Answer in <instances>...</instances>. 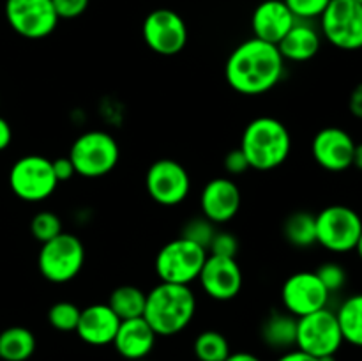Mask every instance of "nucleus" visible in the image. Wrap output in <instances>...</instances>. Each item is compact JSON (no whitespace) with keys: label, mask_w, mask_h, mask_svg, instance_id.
<instances>
[{"label":"nucleus","mask_w":362,"mask_h":361,"mask_svg":"<svg viewBox=\"0 0 362 361\" xmlns=\"http://www.w3.org/2000/svg\"><path fill=\"white\" fill-rule=\"evenodd\" d=\"M283 2L292 11L296 20L311 21L324 14L331 0H283Z\"/></svg>","instance_id":"obj_32"},{"label":"nucleus","mask_w":362,"mask_h":361,"mask_svg":"<svg viewBox=\"0 0 362 361\" xmlns=\"http://www.w3.org/2000/svg\"><path fill=\"white\" fill-rule=\"evenodd\" d=\"M356 138L339 126L322 127L311 142V154L322 170L341 173L352 168Z\"/></svg>","instance_id":"obj_15"},{"label":"nucleus","mask_w":362,"mask_h":361,"mask_svg":"<svg viewBox=\"0 0 362 361\" xmlns=\"http://www.w3.org/2000/svg\"><path fill=\"white\" fill-rule=\"evenodd\" d=\"M9 186L20 200L42 202L49 198L59 186L52 159L27 154L14 161L9 170Z\"/></svg>","instance_id":"obj_10"},{"label":"nucleus","mask_w":362,"mask_h":361,"mask_svg":"<svg viewBox=\"0 0 362 361\" xmlns=\"http://www.w3.org/2000/svg\"><path fill=\"white\" fill-rule=\"evenodd\" d=\"M136 361H148V360H147V357H144V360H136Z\"/></svg>","instance_id":"obj_45"},{"label":"nucleus","mask_w":362,"mask_h":361,"mask_svg":"<svg viewBox=\"0 0 362 361\" xmlns=\"http://www.w3.org/2000/svg\"><path fill=\"white\" fill-rule=\"evenodd\" d=\"M30 232L34 236V239L42 244L62 232V222H60V218L55 212L41 211L32 218Z\"/></svg>","instance_id":"obj_29"},{"label":"nucleus","mask_w":362,"mask_h":361,"mask_svg":"<svg viewBox=\"0 0 362 361\" xmlns=\"http://www.w3.org/2000/svg\"><path fill=\"white\" fill-rule=\"evenodd\" d=\"M260 336L265 345L274 350L286 353L293 349L297 340V317L288 311H274L262 322Z\"/></svg>","instance_id":"obj_22"},{"label":"nucleus","mask_w":362,"mask_h":361,"mask_svg":"<svg viewBox=\"0 0 362 361\" xmlns=\"http://www.w3.org/2000/svg\"><path fill=\"white\" fill-rule=\"evenodd\" d=\"M343 343L336 311L329 306L297 319L296 349L310 356L325 357L336 356Z\"/></svg>","instance_id":"obj_9"},{"label":"nucleus","mask_w":362,"mask_h":361,"mask_svg":"<svg viewBox=\"0 0 362 361\" xmlns=\"http://www.w3.org/2000/svg\"><path fill=\"white\" fill-rule=\"evenodd\" d=\"M240 151L247 158L250 168L269 172L288 159L292 137L281 120L274 117H257L244 130Z\"/></svg>","instance_id":"obj_3"},{"label":"nucleus","mask_w":362,"mask_h":361,"mask_svg":"<svg viewBox=\"0 0 362 361\" xmlns=\"http://www.w3.org/2000/svg\"><path fill=\"white\" fill-rule=\"evenodd\" d=\"M59 20H74L87 11L90 0H52Z\"/></svg>","instance_id":"obj_34"},{"label":"nucleus","mask_w":362,"mask_h":361,"mask_svg":"<svg viewBox=\"0 0 362 361\" xmlns=\"http://www.w3.org/2000/svg\"><path fill=\"white\" fill-rule=\"evenodd\" d=\"M225 361H262V360L258 356H255V354L240 350V353H230V356L226 357Z\"/></svg>","instance_id":"obj_40"},{"label":"nucleus","mask_w":362,"mask_h":361,"mask_svg":"<svg viewBox=\"0 0 362 361\" xmlns=\"http://www.w3.org/2000/svg\"><path fill=\"white\" fill-rule=\"evenodd\" d=\"M144 41L154 53L173 57L187 45V27L184 18L172 9H154L145 16L141 27Z\"/></svg>","instance_id":"obj_12"},{"label":"nucleus","mask_w":362,"mask_h":361,"mask_svg":"<svg viewBox=\"0 0 362 361\" xmlns=\"http://www.w3.org/2000/svg\"><path fill=\"white\" fill-rule=\"evenodd\" d=\"M357 253V257H359V260L362 262V232H361V237H359V241H357V246H356V250H354Z\"/></svg>","instance_id":"obj_42"},{"label":"nucleus","mask_w":362,"mask_h":361,"mask_svg":"<svg viewBox=\"0 0 362 361\" xmlns=\"http://www.w3.org/2000/svg\"><path fill=\"white\" fill-rule=\"evenodd\" d=\"M11 140H13V130H11L9 122L4 117H0V151L9 147Z\"/></svg>","instance_id":"obj_39"},{"label":"nucleus","mask_w":362,"mask_h":361,"mask_svg":"<svg viewBox=\"0 0 362 361\" xmlns=\"http://www.w3.org/2000/svg\"><path fill=\"white\" fill-rule=\"evenodd\" d=\"M85 264V246L74 234L60 232L42 243L37 265L41 275L52 283H67L76 278Z\"/></svg>","instance_id":"obj_6"},{"label":"nucleus","mask_w":362,"mask_h":361,"mask_svg":"<svg viewBox=\"0 0 362 361\" xmlns=\"http://www.w3.org/2000/svg\"><path fill=\"white\" fill-rule=\"evenodd\" d=\"M317 244L336 255L356 250L362 232V216L345 204H332L315 214Z\"/></svg>","instance_id":"obj_5"},{"label":"nucleus","mask_w":362,"mask_h":361,"mask_svg":"<svg viewBox=\"0 0 362 361\" xmlns=\"http://www.w3.org/2000/svg\"><path fill=\"white\" fill-rule=\"evenodd\" d=\"M352 168H356V170H359V172H362V142H357V144H356Z\"/></svg>","instance_id":"obj_41"},{"label":"nucleus","mask_w":362,"mask_h":361,"mask_svg":"<svg viewBox=\"0 0 362 361\" xmlns=\"http://www.w3.org/2000/svg\"><path fill=\"white\" fill-rule=\"evenodd\" d=\"M119 326L120 319L108 306V303H95L81 310L76 335L88 345L103 347L113 343Z\"/></svg>","instance_id":"obj_19"},{"label":"nucleus","mask_w":362,"mask_h":361,"mask_svg":"<svg viewBox=\"0 0 362 361\" xmlns=\"http://www.w3.org/2000/svg\"><path fill=\"white\" fill-rule=\"evenodd\" d=\"M278 361H320V360L315 356H310V354L303 353V350L299 349H290L286 350V353H283Z\"/></svg>","instance_id":"obj_38"},{"label":"nucleus","mask_w":362,"mask_h":361,"mask_svg":"<svg viewBox=\"0 0 362 361\" xmlns=\"http://www.w3.org/2000/svg\"><path fill=\"white\" fill-rule=\"evenodd\" d=\"M145 299H147V294L138 287L120 285L110 294L108 306L115 311L120 321H127V319L144 317Z\"/></svg>","instance_id":"obj_25"},{"label":"nucleus","mask_w":362,"mask_h":361,"mask_svg":"<svg viewBox=\"0 0 362 361\" xmlns=\"http://www.w3.org/2000/svg\"><path fill=\"white\" fill-rule=\"evenodd\" d=\"M283 236L296 248H310L317 244L315 214L306 211H296L288 214L283 223Z\"/></svg>","instance_id":"obj_26"},{"label":"nucleus","mask_w":362,"mask_h":361,"mask_svg":"<svg viewBox=\"0 0 362 361\" xmlns=\"http://www.w3.org/2000/svg\"><path fill=\"white\" fill-rule=\"evenodd\" d=\"M197 314V297L189 285L159 282L145 299L144 319L158 336L184 331Z\"/></svg>","instance_id":"obj_2"},{"label":"nucleus","mask_w":362,"mask_h":361,"mask_svg":"<svg viewBox=\"0 0 362 361\" xmlns=\"http://www.w3.org/2000/svg\"><path fill=\"white\" fill-rule=\"evenodd\" d=\"M52 163H53V172H55V177L59 183H66V180H69L71 177L76 176L73 163H71V159L67 158V156L53 159Z\"/></svg>","instance_id":"obj_36"},{"label":"nucleus","mask_w":362,"mask_h":361,"mask_svg":"<svg viewBox=\"0 0 362 361\" xmlns=\"http://www.w3.org/2000/svg\"><path fill=\"white\" fill-rule=\"evenodd\" d=\"M207 255V250L200 244L180 236L166 243L158 251L156 273L161 282L191 285L194 280H198Z\"/></svg>","instance_id":"obj_7"},{"label":"nucleus","mask_w":362,"mask_h":361,"mask_svg":"<svg viewBox=\"0 0 362 361\" xmlns=\"http://www.w3.org/2000/svg\"><path fill=\"white\" fill-rule=\"evenodd\" d=\"M156 338L158 335L144 317L127 319V321H120L117 335L113 338V347L127 361H136L144 360L152 353Z\"/></svg>","instance_id":"obj_20"},{"label":"nucleus","mask_w":362,"mask_h":361,"mask_svg":"<svg viewBox=\"0 0 362 361\" xmlns=\"http://www.w3.org/2000/svg\"><path fill=\"white\" fill-rule=\"evenodd\" d=\"M285 74V59L278 46L251 38L228 55L225 78L243 96H260L274 88Z\"/></svg>","instance_id":"obj_1"},{"label":"nucleus","mask_w":362,"mask_h":361,"mask_svg":"<svg viewBox=\"0 0 362 361\" xmlns=\"http://www.w3.org/2000/svg\"><path fill=\"white\" fill-rule=\"evenodd\" d=\"M343 342L362 349V292L345 297L336 310Z\"/></svg>","instance_id":"obj_23"},{"label":"nucleus","mask_w":362,"mask_h":361,"mask_svg":"<svg viewBox=\"0 0 362 361\" xmlns=\"http://www.w3.org/2000/svg\"><path fill=\"white\" fill-rule=\"evenodd\" d=\"M237 250H239V241L232 232H216L211 244H209L207 253L235 258Z\"/></svg>","instance_id":"obj_33"},{"label":"nucleus","mask_w":362,"mask_h":361,"mask_svg":"<svg viewBox=\"0 0 362 361\" xmlns=\"http://www.w3.org/2000/svg\"><path fill=\"white\" fill-rule=\"evenodd\" d=\"M320 361H336V356H325V357H318Z\"/></svg>","instance_id":"obj_43"},{"label":"nucleus","mask_w":362,"mask_h":361,"mask_svg":"<svg viewBox=\"0 0 362 361\" xmlns=\"http://www.w3.org/2000/svg\"><path fill=\"white\" fill-rule=\"evenodd\" d=\"M243 202L239 186L228 177H216L209 180L200 195L202 216L214 225L226 223L237 216Z\"/></svg>","instance_id":"obj_17"},{"label":"nucleus","mask_w":362,"mask_h":361,"mask_svg":"<svg viewBox=\"0 0 362 361\" xmlns=\"http://www.w3.org/2000/svg\"><path fill=\"white\" fill-rule=\"evenodd\" d=\"M296 21V16L283 0H264L251 14L253 38L278 46Z\"/></svg>","instance_id":"obj_18"},{"label":"nucleus","mask_w":362,"mask_h":361,"mask_svg":"<svg viewBox=\"0 0 362 361\" xmlns=\"http://www.w3.org/2000/svg\"><path fill=\"white\" fill-rule=\"evenodd\" d=\"M35 350V336L30 329L13 326L0 333V360L27 361Z\"/></svg>","instance_id":"obj_24"},{"label":"nucleus","mask_w":362,"mask_h":361,"mask_svg":"<svg viewBox=\"0 0 362 361\" xmlns=\"http://www.w3.org/2000/svg\"><path fill=\"white\" fill-rule=\"evenodd\" d=\"M322 39L341 52L362 50V4L331 0L320 18Z\"/></svg>","instance_id":"obj_8"},{"label":"nucleus","mask_w":362,"mask_h":361,"mask_svg":"<svg viewBox=\"0 0 362 361\" xmlns=\"http://www.w3.org/2000/svg\"><path fill=\"white\" fill-rule=\"evenodd\" d=\"M349 110L356 119L362 120V81H359V84L352 88V92H350Z\"/></svg>","instance_id":"obj_37"},{"label":"nucleus","mask_w":362,"mask_h":361,"mask_svg":"<svg viewBox=\"0 0 362 361\" xmlns=\"http://www.w3.org/2000/svg\"><path fill=\"white\" fill-rule=\"evenodd\" d=\"M354 2H357V4H362V0H354Z\"/></svg>","instance_id":"obj_44"},{"label":"nucleus","mask_w":362,"mask_h":361,"mask_svg":"<svg viewBox=\"0 0 362 361\" xmlns=\"http://www.w3.org/2000/svg\"><path fill=\"white\" fill-rule=\"evenodd\" d=\"M216 232H218V230H216L214 223L209 222L205 216H198V218L189 219V222L186 223V227L182 229V237L200 244L202 248L207 250Z\"/></svg>","instance_id":"obj_31"},{"label":"nucleus","mask_w":362,"mask_h":361,"mask_svg":"<svg viewBox=\"0 0 362 361\" xmlns=\"http://www.w3.org/2000/svg\"><path fill=\"white\" fill-rule=\"evenodd\" d=\"M317 276L320 278V282L324 283V287L327 289V292L338 294L345 289L346 282H349V273L343 268L339 262L336 260H327L324 264H320L317 268Z\"/></svg>","instance_id":"obj_30"},{"label":"nucleus","mask_w":362,"mask_h":361,"mask_svg":"<svg viewBox=\"0 0 362 361\" xmlns=\"http://www.w3.org/2000/svg\"><path fill=\"white\" fill-rule=\"evenodd\" d=\"M67 158L73 163L76 176L98 179L115 168L120 158V149L112 134L101 130H92L81 133L73 142Z\"/></svg>","instance_id":"obj_4"},{"label":"nucleus","mask_w":362,"mask_h":361,"mask_svg":"<svg viewBox=\"0 0 362 361\" xmlns=\"http://www.w3.org/2000/svg\"><path fill=\"white\" fill-rule=\"evenodd\" d=\"M147 193L156 204L173 207L187 198L191 191V177L179 161L170 158L152 163L145 176Z\"/></svg>","instance_id":"obj_13"},{"label":"nucleus","mask_w":362,"mask_h":361,"mask_svg":"<svg viewBox=\"0 0 362 361\" xmlns=\"http://www.w3.org/2000/svg\"><path fill=\"white\" fill-rule=\"evenodd\" d=\"M329 299L331 294L327 292L315 271L293 273L281 287L283 308L297 319L327 308Z\"/></svg>","instance_id":"obj_14"},{"label":"nucleus","mask_w":362,"mask_h":361,"mask_svg":"<svg viewBox=\"0 0 362 361\" xmlns=\"http://www.w3.org/2000/svg\"><path fill=\"white\" fill-rule=\"evenodd\" d=\"M225 168L226 172L232 173V176H240L246 170H250V163L247 158L244 156V152L239 149H232L228 154L225 156Z\"/></svg>","instance_id":"obj_35"},{"label":"nucleus","mask_w":362,"mask_h":361,"mask_svg":"<svg viewBox=\"0 0 362 361\" xmlns=\"http://www.w3.org/2000/svg\"><path fill=\"white\" fill-rule=\"evenodd\" d=\"M6 20L25 39H45L59 25L52 0H6Z\"/></svg>","instance_id":"obj_11"},{"label":"nucleus","mask_w":362,"mask_h":361,"mask_svg":"<svg viewBox=\"0 0 362 361\" xmlns=\"http://www.w3.org/2000/svg\"><path fill=\"white\" fill-rule=\"evenodd\" d=\"M81 310L74 303L69 301H59V303L52 304L48 310V322L52 328L57 331L71 333L76 331L78 321H80Z\"/></svg>","instance_id":"obj_28"},{"label":"nucleus","mask_w":362,"mask_h":361,"mask_svg":"<svg viewBox=\"0 0 362 361\" xmlns=\"http://www.w3.org/2000/svg\"><path fill=\"white\" fill-rule=\"evenodd\" d=\"M193 350L198 361H225L230 356V343L223 333L207 329L197 336Z\"/></svg>","instance_id":"obj_27"},{"label":"nucleus","mask_w":362,"mask_h":361,"mask_svg":"<svg viewBox=\"0 0 362 361\" xmlns=\"http://www.w3.org/2000/svg\"><path fill=\"white\" fill-rule=\"evenodd\" d=\"M322 48V34L310 21L297 20L293 27L279 41L281 57L290 62H308L315 59Z\"/></svg>","instance_id":"obj_21"},{"label":"nucleus","mask_w":362,"mask_h":361,"mask_svg":"<svg viewBox=\"0 0 362 361\" xmlns=\"http://www.w3.org/2000/svg\"><path fill=\"white\" fill-rule=\"evenodd\" d=\"M198 282L209 297L216 301H230L239 296L243 289V269L233 257L209 253L198 275Z\"/></svg>","instance_id":"obj_16"}]
</instances>
